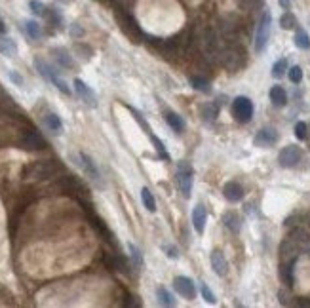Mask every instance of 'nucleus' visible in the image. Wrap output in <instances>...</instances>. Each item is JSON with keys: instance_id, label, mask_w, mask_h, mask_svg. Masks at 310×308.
Masks as SVG:
<instances>
[{"instance_id": "obj_16", "label": "nucleus", "mask_w": 310, "mask_h": 308, "mask_svg": "<svg viewBox=\"0 0 310 308\" xmlns=\"http://www.w3.org/2000/svg\"><path fill=\"white\" fill-rule=\"evenodd\" d=\"M23 145L25 149H31V150H38L46 147V141H44L36 131H27L25 137H23Z\"/></svg>"}, {"instance_id": "obj_40", "label": "nucleus", "mask_w": 310, "mask_h": 308, "mask_svg": "<svg viewBox=\"0 0 310 308\" xmlns=\"http://www.w3.org/2000/svg\"><path fill=\"white\" fill-rule=\"evenodd\" d=\"M278 4L284 10H289V8H291V0H278Z\"/></svg>"}, {"instance_id": "obj_25", "label": "nucleus", "mask_w": 310, "mask_h": 308, "mask_svg": "<svg viewBox=\"0 0 310 308\" xmlns=\"http://www.w3.org/2000/svg\"><path fill=\"white\" fill-rule=\"evenodd\" d=\"M50 84H54L55 88H57V90L63 94V96H67V97L73 96V90H71V86L67 84V82H65L63 78L57 75V73H54V75H52V78H50Z\"/></svg>"}, {"instance_id": "obj_23", "label": "nucleus", "mask_w": 310, "mask_h": 308, "mask_svg": "<svg viewBox=\"0 0 310 308\" xmlns=\"http://www.w3.org/2000/svg\"><path fill=\"white\" fill-rule=\"evenodd\" d=\"M128 251H129V259H131V266H133L135 270H141V266H143V253H141V249L135 244L129 242Z\"/></svg>"}, {"instance_id": "obj_34", "label": "nucleus", "mask_w": 310, "mask_h": 308, "mask_svg": "<svg viewBox=\"0 0 310 308\" xmlns=\"http://www.w3.org/2000/svg\"><path fill=\"white\" fill-rule=\"evenodd\" d=\"M295 137L299 141H307L309 139V126L305 122H297L295 124Z\"/></svg>"}, {"instance_id": "obj_2", "label": "nucleus", "mask_w": 310, "mask_h": 308, "mask_svg": "<svg viewBox=\"0 0 310 308\" xmlns=\"http://www.w3.org/2000/svg\"><path fill=\"white\" fill-rule=\"evenodd\" d=\"M76 166H80L82 171L86 173V177H90V181H94L97 187H103L105 183H103V177H101V171L97 168V164L92 160L90 154H86V152H78V156H73Z\"/></svg>"}, {"instance_id": "obj_10", "label": "nucleus", "mask_w": 310, "mask_h": 308, "mask_svg": "<svg viewBox=\"0 0 310 308\" xmlns=\"http://www.w3.org/2000/svg\"><path fill=\"white\" fill-rule=\"evenodd\" d=\"M52 55H54L55 63L59 65V67H63V69H76V63L75 59H73V55L69 53L67 48H52Z\"/></svg>"}, {"instance_id": "obj_26", "label": "nucleus", "mask_w": 310, "mask_h": 308, "mask_svg": "<svg viewBox=\"0 0 310 308\" xmlns=\"http://www.w3.org/2000/svg\"><path fill=\"white\" fill-rule=\"evenodd\" d=\"M280 27L284 31H291V29H297V17L291 13L289 10H286L280 17Z\"/></svg>"}, {"instance_id": "obj_7", "label": "nucleus", "mask_w": 310, "mask_h": 308, "mask_svg": "<svg viewBox=\"0 0 310 308\" xmlns=\"http://www.w3.org/2000/svg\"><path fill=\"white\" fill-rule=\"evenodd\" d=\"M173 287L177 291V295H181L187 301H193L196 297V284L189 276H175L173 280Z\"/></svg>"}, {"instance_id": "obj_17", "label": "nucleus", "mask_w": 310, "mask_h": 308, "mask_svg": "<svg viewBox=\"0 0 310 308\" xmlns=\"http://www.w3.org/2000/svg\"><path fill=\"white\" fill-rule=\"evenodd\" d=\"M0 53L6 55V57H13L17 55V44L13 38L6 36V34H0Z\"/></svg>"}, {"instance_id": "obj_24", "label": "nucleus", "mask_w": 310, "mask_h": 308, "mask_svg": "<svg viewBox=\"0 0 310 308\" xmlns=\"http://www.w3.org/2000/svg\"><path fill=\"white\" fill-rule=\"evenodd\" d=\"M156 299H158V303H160L162 307H175V305H177V301L173 299V295H171L166 287H162V286L156 289Z\"/></svg>"}, {"instance_id": "obj_13", "label": "nucleus", "mask_w": 310, "mask_h": 308, "mask_svg": "<svg viewBox=\"0 0 310 308\" xmlns=\"http://www.w3.org/2000/svg\"><path fill=\"white\" fill-rule=\"evenodd\" d=\"M223 224L232 234H240V230H242V217L236 211H226L223 213Z\"/></svg>"}, {"instance_id": "obj_19", "label": "nucleus", "mask_w": 310, "mask_h": 308, "mask_svg": "<svg viewBox=\"0 0 310 308\" xmlns=\"http://www.w3.org/2000/svg\"><path fill=\"white\" fill-rule=\"evenodd\" d=\"M217 114H219V106L215 103H204L200 106V116H202L204 122H213Z\"/></svg>"}, {"instance_id": "obj_28", "label": "nucleus", "mask_w": 310, "mask_h": 308, "mask_svg": "<svg viewBox=\"0 0 310 308\" xmlns=\"http://www.w3.org/2000/svg\"><path fill=\"white\" fill-rule=\"evenodd\" d=\"M189 84L193 86L194 90H198V92H202V94H209L211 92V86L207 80H204V78H198V76H191L189 78Z\"/></svg>"}, {"instance_id": "obj_3", "label": "nucleus", "mask_w": 310, "mask_h": 308, "mask_svg": "<svg viewBox=\"0 0 310 308\" xmlns=\"http://www.w3.org/2000/svg\"><path fill=\"white\" fill-rule=\"evenodd\" d=\"M193 175L194 170L189 166V162H179L177 164V173H175V179H177V187L183 192L185 198H191V192H193Z\"/></svg>"}, {"instance_id": "obj_35", "label": "nucleus", "mask_w": 310, "mask_h": 308, "mask_svg": "<svg viewBox=\"0 0 310 308\" xmlns=\"http://www.w3.org/2000/svg\"><path fill=\"white\" fill-rule=\"evenodd\" d=\"M75 50H76V53H82L80 57H84L86 61H90V59H92V55H94V50H92L90 46H86V44H76Z\"/></svg>"}, {"instance_id": "obj_11", "label": "nucleus", "mask_w": 310, "mask_h": 308, "mask_svg": "<svg viewBox=\"0 0 310 308\" xmlns=\"http://www.w3.org/2000/svg\"><path fill=\"white\" fill-rule=\"evenodd\" d=\"M209 261H211V268H213V272L217 276H226V272H228V261H226V257L219 249L211 251Z\"/></svg>"}, {"instance_id": "obj_37", "label": "nucleus", "mask_w": 310, "mask_h": 308, "mask_svg": "<svg viewBox=\"0 0 310 308\" xmlns=\"http://www.w3.org/2000/svg\"><path fill=\"white\" fill-rule=\"evenodd\" d=\"M8 78H10V80H11V82H13V84H15V86H19V88H21V86L25 84L23 76L19 75L17 71H8Z\"/></svg>"}, {"instance_id": "obj_14", "label": "nucleus", "mask_w": 310, "mask_h": 308, "mask_svg": "<svg viewBox=\"0 0 310 308\" xmlns=\"http://www.w3.org/2000/svg\"><path fill=\"white\" fill-rule=\"evenodd\" d=\"M44 126L50 129L54 135H61L65 129L61 118H59V114H55V112H46V116H44Z\"/></svg>"}, {"instance_id": "obj_31", "label": "nucleus", "mask_w": 310, "mask_h": 308, "mask_svg": "<svg viewBox=\"0 0 310 308\" xmlns=\"http://www.w3.org/2000/svg\"><path fill=\"white\" fill-rule=\"evenodd\" d=\"M286 73H288V59H278L272 65V76L274 78H282Z\"/></svg>"}, {"instance_id": "obj_38", "label": "nucleus", "mask_w": 310, "mask_h": 308, "mask_svg": "<svg viewBox=\"0 0 310 308\" xmlns=\"http://www.w3.org/2000/svg\"><path fill=\"white\" fill-rule=\"evenodd\" d=\"M69 32H71V36H73V38H80V36L84 34V29H82L78 23H73V25L69 27Z\"/></svg>"}, {"instance_id": "obj_41", "label": "nucleus", "mask_w": 310, "mask_h": 308, "mask_svg": "<svg viewBox=\"0 0 310 308\" xmlns=\"http://www.w3.org/2000/svg\"><path fill=\"white\" fill-rule=\"evenodd\" d=\"M8 32V27H6V23L0 19V34H6Z\"/></svg>"}, {"instance_id": "obj_36", "label": "nucleus", "mask_w": 310, "mask_h": 308, "mask_svg": "<svg viewBox=\"0 0 310 308\" xmlns=\"http://www.w3.org/2000/svg\"><path fill=\"white\" fill-rule=\"evenodd\" d=\"M162 251H166V255L170 257V259H179V247H175V245H171V244H166V245H162Z\"/></svg>"}, {"instance_id": "obj_33", "label": "nucleus", "mask_w": 310, "mask_h": 308, "mask_svg": "<svg viewBox=\"0 0 310 308\" xmlns=\"http://www.w3.org/2000/svg\"><path fill=\"white\" fill-rule=\"evenodd\" d=\"M288 76L293 84H301V80H303V69H301L299 65H295V67L288 69Z\"/></svg>"}, {"instance_id": "obj_20", "label": "nucleus", "mask_w": 310, "mask_h": 308, "mask_svg": "<svg viewBox=\"0 0 310 308\" xmlns=\"http://www.w3.org/2000/svg\"><path fill=\"white\" fill-rule=\"evenodd\" d=\"M293 42H295V46H297L299 50H310V36H309V32L305 31V29H301V27H297V29H295Z\"/></svg>"}, {"instance_id": "obj_27", "label": "nucleus", "mask_w": 310, "mask_h": 308, "mask_svg": "<svg viewBox=\"0 0 310 308\" xmlns=\"http://www.w3.org/2000/svg\"><path fill=\"white\" fill-rule=\"evenodd\" d=\"M46 17H48V21L52 23L55 29H63V15H61L59 10L48 8V10H46Z\"/></svg>"}, {"instance_id": "obj_39", "label": "nucleus", "mask_w": 310, "mask_h": 308, "mask_svg": "<svg viewBox=\"0 0 310 308\" xmlns=\"http://www.w3.org/2000/svg\"><path fill=\"white\" fill-rule=\"evenodd\" d=\"M259 2L261 0H238V6L244 8V10H251V8H255Z\"/></svg>"}, {"instance_id": "obj_18", "label": "nucleus", "mask_w": 310, "mask_h": 308, "mask_svg": "<svg viewBox=\"0 0 310 308\" xmlns=\"http://www.w3.org/2000/svg\"><path fill=\"white\" fill-rule=\"evenodd\" d=\"M166 120H168L170 128L173 129V131H177V133H183L185 128H187V124H185L183 116H179L177 112H171V110H168V112H166Z\"/></svg>"}, {"instance_id": "obj_8", "label": "nucleus", "mask_w": 310, "mask_h": 308, "mask_svg": "<svg viewBox=\"0 0 310 308\" xmlns=\"http://www.w3.org/2000/svg\"><path fill=\"white\" fill-rule=\"evenodd\" d=\"M278 131L274 128H263L259 129L253 137V145L255 147H272L274 143H278Z\"/></svg>"}, {"instance_id": "obj_5", "label": "nucleus", "mask_w": 310, "mask_h": 308, "mask_svg": "<svg viewBox=\"0 0 310 308\" xmlns=\"http://www.w3.org/2000/svg\"><path fill=\"white\" fill-rule=\"evenodd\" d=\"M301 160H303V150L297 145H288V147H284V149L280 150L278 154L280 168H286V170L295 168Z\"/></svg>"}, {"instance_id": "obj_9", "label": "nucleus", "mask_w": 310, "mask_h": 308, "mask_svg": "<svg viewBox=\"0 0 310 308\" xmlns=\"http://www.w3.org/2000/svg\"><path fill=\"white\" fill-rule=\"evenodd\" d=\"M244 187L240 185V183H236V181H228L225 187H223V196H225L228 202H242L244 200Z\"/></svg>"}, {"instance_id": "obj_4", "label": "nucleus", "mask_w": 310, "mask_h": 308, "mask_svg": "<svg viewBox=\"0 0 310 308\" xmlns=\"http://www.w3.org/2000/svg\"><path fill=\"white\" fill-rule=\"evenodd\" d=\"M232 114H234V118L238 122L247 124L253 118V103H251V99L246 96L236 97L234 101H232Z\"/></svg>"}, {"instance_id": "obj_42", "label": "nucleus", "mask_w": 310, "mask_h": 308, "mask_svg": "<svg viewBox=\"0 0 310 308\" xmlns=\"http://www.w3.org/2000/svg\"><path fill=\"white\" fill-rule=\"evenodd\" d=\"M57 2H61V4H71L73 0H57Z\"/></svg>"}, {"instance_id": "obj_29", "label": "nucleus", "mask_w": 310, "mask_h": 308, "mask_svg": "<svg viewBox=\"0 0 310 308\" xmlns=\"http://www.w3.org/2000/svg\"><path fill=\"white\" fill-rule=\"evenodd\" d=\"M149 137H150V141H152V145H154V149H156V152L160 154L162 158H164V160H170V152H168V149H166V145L162 143L160 139L156 137V135H154L152 131H150V133H149Z\"/></svg>"}, {"instance_id": "obj_12", "label": "nucleus", "mask_w": 310, "mask_h": 308, "mask_svg": "<svg viewBox=\"0 0 310 308\" xmlns=\"http://www.w3.org/2000/svg\"><path fill=\"white\" fill-rule=\"evenodd\" d=\"M206 221H207V211L204 204H196V207L193 209V226L196 234H204L206 230Z\"/></svg>"}, {"instance_id": "obj_21", "label": "nucleus", "mask_w": 310, "mask_h": 308, "mask_svg": "<svg viewBox=\"0 0 310 308\" xmlns=\"http://www.w3.org/2000/svg\"><path fill=\"white\" fill-rule=\"evenodd\" d=\"M141 202H143L145 209H147L149 213L156 211V200H154V194H152L150 189H147V187L141 189Z\"/></svg>"}, {"instance_id": "obj_6", "label": "nucleus", "mask_w": 310, "mask_h": 308, "mask_svg": "<svg viewBox=\"0 0 310 308\" xmlns=\"http://www.w3.org/2000/svg\"><path fill=\"white\" fill-rule=\"evenodd\" d=\"M73 86H75L76 96L80 97L86 105L90 106V108H97V96H96V92H94L90 86L86 84L82 78H75Z\"/></svg>"}, {"instance_id": "obj_32", "label": "nucleus", "mask_w": 310, "mask_h": 308, "mask_svg": "<svg viewBox=\"0 0 310 308\" xmlns=\"http://www.w3.org/2000/svg\"><path fill=\"white\" fill-rule=\"evenodd\" d=\"M200 295H202L204 301L209 303V305H215V303H217V297H215V293L209 289L207 284H200Z\"/></svg>"}, {"instance_id": "obj_1", "label": "nucleus", "mask_w": 310, "mask_h": 308, "mask_svg": "<svg viewBox=\"0 0 310 308\" xmlns=\"http://www.w3.org/2000/svg\"><path fill=\"white\" fill-rule=\"evenodd\" d=\"M270 29H272V13L268 10H265L259 17L257 23V31H255V40H253V50L255 53H261L267 50L268 40H270Z\"/></svg>"}, {"instance_id": "obj_30", "label": "nucleus", "mask_w": 310, "mask_h": 308, "mask_svg": "<svg viewBox=\"0 0 310 308\" xmlns=\"http://www.w3.org/2000/svg\"><path fill=\"white\" fill-rule=\"evenodd\" d=\"M29 10H31L32 15H36V17H44L46 15V4L40 2V0H29Z\"/></svg>"}, {"instance_id": "obj_15", "label": "nucleus", "mask_w": 310, "mask_h": 308, "mask_svg": "<svg viewBox=\"0 0 310 308\" xmlns=\"http://www.w3.org/2000/svg\"><path fill=\"white\" fill-rule=\"evenodd\" d=\"M268 96H270L272 105L278 106V108L288 105V94H286V90H284L282 86H272L270 92H268Z\"/></svg>"}, {"instance_id": "obj_22", "label": "nucleus", "mask_w": 310, "mask_h": 308, "mask_svg": "<svg viewBox=\"0 0 310 308\" xmlns=\"http://www.w3.org/2000/svg\"><path fill=\"white\" fill-rule=\"evenodd\" d=\"M25 32L29 34V38H32V40H40L42 38V27H40V23L34 21V19H27L25 21Z\"/></svg>"}]
</instances>
